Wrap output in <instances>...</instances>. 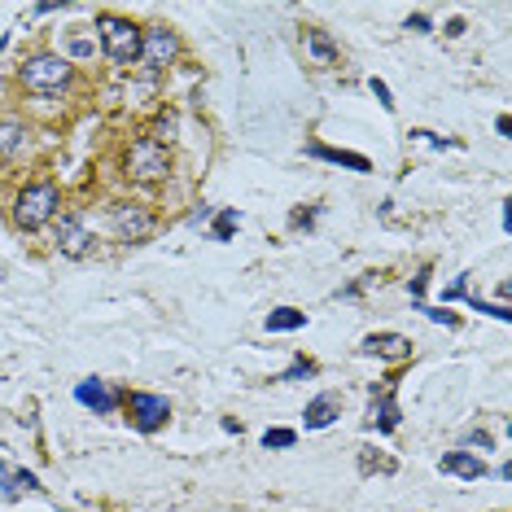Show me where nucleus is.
<instances>
[{
	"label": "nucleus",
	"instance_id": "obj_3",
	"mask_svg": "<svg viewBox=\"0 0 512 512\" xmlns=\"http://www.w3.org/2000/svg\"><path fill=\"white\" fill-rule=\"evenodd\" d=\"M171 171V158H167V145H158L154 136H145V141L132 145V154H127V176L136 184H154Z\"/></svg>",
	"mask_w": 512,
	"mask_h": 512
},
{
	"label": "nucleus",
	"instance_id": "obj_20",
	"mask_svg": "<svg viewBox=\"0 0 512 512\" xmlns=\"http://www.w3.org/2000/svg\"><path fill=\"white\" fill-rule=\"evenodd\" d=\"M171 136H176V119H171V114H162V119H158V136H154V141H158V145H167Z\"/></svg>",
	"mask_w": 512,
	"mask_h": 512
},
{
	"label": "nucleus",
	"instance_id": "obj_13",
	"mask_svg": "<svg viewBox=\"0 0 512 512\" xmlns=\"http://www.w3.org/2000/svg\"><path fill=\"white\" fill-rule=\"evenodd\" d=\"M337 412H342V399H337V394H320V399H311V403H307V429L333 425Z\"/></svg>",
	"mask_w": 512,
	"mask_h": 512
},
{
	"label": "nucleus",
	"instance_id": "obj_17",
	"mask_svg": "<svg viewBox=\"0 0 512 512\" xmlns=\"http://www.w3.org/2000/svg\"><path fill=\"white\" fill-rule=\"evenodd\" d=\"M307 324V311H294V307H281V311H272L267 316V333H294Z\"/></svg>",
	"mask_w": 512,
	"mask_h": 512
},
{
	"label": "nucleus",
	"instance_id": "obj_10",
	"mask_svg": "<svg viewBox=\"0 0 512 512\" xmlns=\"http://www.w3.org/2000/svg\"><path fill=\"white\" fill-rule=\"evenodd\" d=\"M438 469L442 473H451V477H464V482H477V477L486 473V464L473 456V451H447V456L438 460Z\"/></svg>",
	"mask_w": 512,
	"mask_h": 512
},
{
	"label": "nucleus",
	"instance_id": "obj_21",
	"mask_svg": "<svg viewBox=\"0 0 512 512\" xmlns=\"http://www.w3.org/2000/svg\"><path fill=\"white\" fill-rule=\"evenodd\" d=\"M372 92H377V97H381V106H386V110H394V101H390V88L381 84V79H372Z\"/></svg>",
	"mask_w": 512,
	"mask_h": 512
},
{
	"label": "nucleus",
	"instance_id": "obj_1",
	"mask_svg": "<svg viewBox=\"0 0 512 512\" xmlns=\"http://www.w3.org/2000/svg\"><path fill=\"white\" fill-rule=\"evenodd\" d=\"M57 184L53 180H36V184H27L18 197H14V224L22 228V232H36V228H44L49 219L57 215Z\"/></svg>",
	"mask_w": 512,
	"mask_h": 512
},
{
	"label": "nucleus",
	"instance_id": "obj_7",
	"mask_svg": "<svg viewBox=\"0 0 512 512\" xmlns=\"http://www.w3.org/2000/svg\"><path fill=\"white\" fill-rule=\"evenodd\" d=\"M114 232H119L123 241H145L149 232H154V215L136 202H119L114 206Z\"/></svg>",
	"mask_w": 512,
	"mask_h": 512
},
{
	"label": "nucleus",
	"instance_id": "obj_19",
	"mask_svg": "<svg viewBox=\"0 0 512 512\" xmlns=\"http://www.w3.org/2000/svg\"><path fill=\"white\" fill-rule=\"evenodd\" d=\"M237 224H241V219H237V211H224V215L215 219V241H228L232 232H237Z\"/></svg>",
	"mask_w": 512,
	"mask_h": 512
},
{
	"label": "nucleus",
	"instance_id": "obj_2",
	"mask_svg": "<svg viewBox=\"0 0 512 512\" xmlns=\"http://www.w3.org/2000/svg\"><path fill=\"white\" fill-rule=\"evenodd\" d=\"M97 31H101V49L114 66H132L141 62V27L127 18H114V14H101L97 18Z\"/></svg>",
	"mask_w": 512,
	"mask_h": 512
},
{
	"label": "nucleus",
	"instance_id": "obj_4",
	"mask_svg": "<svg viewBox=\"0 0 512 512\" xmlns=\"http://www.w3.org/2000/svg\"><path fill=\"white\" fill-rule=\"evenodd\" d=\"M22 84L31 92H53V88H66L71 84V62L57 53H40L22 66Z\"/></svg>",
	"mask_w": 512,
	"mask_h": 512
},
{
	"label": "nucleus",
	"instance_id": "obj_9",
	"mask_svg": "<svg viewBox=\"0 0 512 512\" xmlns=\"http://www.w3.org/2000/svg\"><path fill=\"white\" fill-rule=\"evenodd\" d=\"M364 351L377 359H412V342L403 333H372L364 342Z\"/></svg>",
	"mask_w": 512,
	"mask_h": 512
},
{
	"label": "nucleus",
	"instance_id": "obj_5",
	"mask_svg": "<svg viewBox=\"0 0 512 512\" xmlns=\"http://www.w3.org/2000/svg\"><path fill=\"white\" fill-rule=\"evenodd\" d=\"M127 421H132L136 429H145V434H154V429H162L171 421V403L162 399V394H127Z\"/></svg>",
	"mask_w": 512,
	"mask_h": 512
},
{
	"label": "nucleus",
	"instance_id": "obj_6",
	"mask_svg": "<svg viewBox=\"0 0 512 512\" xmlns=\"http://www.w3.org/2000/svg\"><path fill=\"white\" fill-rule=\"evenodd\" d=\"M180 49V40H176V31H167V27H149L141 31V62L149 66V71H162V66L176 57Z\"/></svg>",
	"mask_w": 512,
	"mask_h": 512
},
{
	"label": "nucleus",
	"instance_id": "obj_11",
	"mask_svg": "<svg viewBox=\"0 0 512 512\" xmlns=\"http://www.w3.org/2000/svg\"><path fill=\"white\" fill-rule=\"evenodd\" d=\"M302 49H307V57H316L320 66H337V57H342V53H337V44L324 36L320 27H307V31H302Z\"/></svg>",
	"mask_w": 512,
	"mask_h": 512
},
{
	"label": "nucleus",
	"instance_id": "obj_14",
	"mask_svg": "<svg viewBox=\"0 0 512 512\" xmlns=\"http://www.w3.org/2000/svg\"><path fill=\"white\" fill-rule=\"evenodd\" d=\"M79 403L84 407H97V412H114V403H119V394L106 390V381H79Z\"/></svg>",
	"mask_w": 512,
	"mask_h": 512
},
{
	"label": "nucleus",
	"instance_id": "obj_16",
	"mask_svg": "<svg viewBox=\"0 0 512 512\" xmlns=\"http://www.w3.org/2000/svg\"><path fill=\"white\" fill-rule=\"evenodd\" d=\"M311 154L324 162H342V167H351V171H372V162L364 154H346V149H329V145H311Z\"/></svg>",
	"mask_w": 512,
	"mask_h": 512
},
{
	"label": "nucleus",
	"instance_id": "obj_18",
	"mask_svg": "<svg viewBox=\"0 0 512 512\" xmlns=\"http://www.w3.org/2000/svg\"><path fill=\"white\" fill-rule=\"evenodd\" d=\"M294 442H298L294 429H267L263 434V447H294Z\"/></svg>",
	"mask_w": 512,
	"mask_h": 512
},
{
	"label": "nucleus",
	"instance_id": "obj_8",
	"mask_svg": "<svg viewBox=\"0 0 512 512\" xmlns=\"http://www.w3.org/2000/svg\"><path fill=\"white\" fill-rule=\"evenodd\" d=\"M57 250H62L66 259H84V254L92 250L88 228L79 224L75 215H62V219H57Z\"/></svg>",
	"mask_w": 512,
	"mask_h": 512
},
{
	"label": "nucleus",
	"instance_id": "obj_22",
	"mask_svg": "<svg viewBox=\"0 0 512 512\" xmlns=\"http://www.w3.org/2000/svg\"><path fill=\"white\" fill-rule=\"evenodd\" d=\"M469 442H473V447H482V451H486V447H491V434H469Z\"/></svg>",
	"mask_w": 512,
	"mask_h": 512
},
{
	"label": "nucleus",
	"instance_id": "obj_15",
	"mask_svg": "<svg viewBox=\"0 0 512 512\" xmlns=\"http://www.w3.org/2000/svg\"><path fill=\"white\" fill-rule=\"evenodd\" d=\"M27 127L22 123H0V158H14V154H22L27 149Z\"/></svg>",
	"mask_w": 512,
	"mask_h": 512
},
{
	"label": "nucleus",
	"instance_id": "obj_12",
	"mask_svg": "<svg viewBox=\"0 0 512 512\" xmlns=\"http://www.w3.org/2000/svg\"><path fill=\"white\" fill-rule=\"evenodd\" d=\"M368 421L381 429V434H390L394 425H399V403H394V394L390 390H381V394H372V407H368Z\"/></svg>",
	"mask_w": 512,
	"mask_h": 512
}]
</instances>
